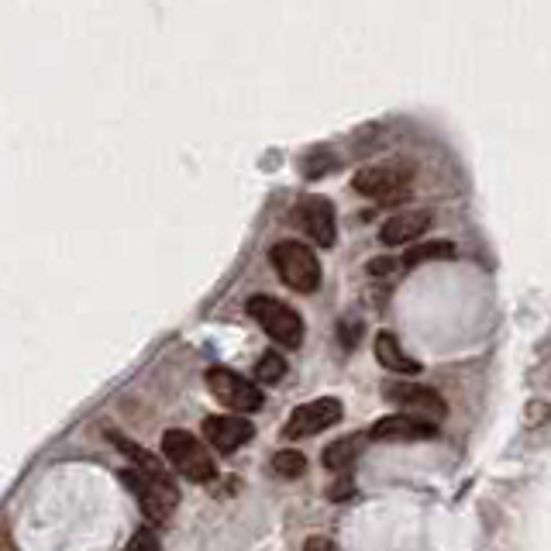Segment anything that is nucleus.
<instances>
[{"instance_id": "obj_2", "label": "nucleus", "mask_w": 551, "mask_h": 551, "mask_svg": "<svg viewBox=\"0 0 551 551\" xmlns=\"http://www.w3.org/2000/svg\"><path fill=\"white\" fill-rule=\"evenodd\" d=\"M162 455H166V462L173 465L183 479H190V483H211L217 476L214 455L207 452L204 441L193 438L190 431L173 428L162 434Z\"/></svg>"}, {"instance_id": "obj_20", "label": "nucleus", "mask_w": 551, "mask_h": 551, "mask_svg": "<svg viewBox=\"0 0 551 551\" xmlns=\"http://www.w3.org/2000/svg\"><path fill=\"white\" fill-rule=\"evenodd\" d=\"M393 266H397V262H393V259H372L366 269H369L372 276H390V273H393Z\"/></svg>"}, {"instance_id": "obj_10", "label": "nucleus", "mask_w": 551, "mask_h": 551, "mask_svg": "<svg viewBox=\"0 0 551 551\" xmlns=\"http://www.w3.org/2000/svg\"><path fill=\"white\" fill-rule=\"evenodd\" d=\"M200 431H204L207 445H211L214 452H221V455L238 452V448L248 445V441L255 438V424L248 421V417H242V414L207 417L204 428H200Z\"/></svg>"}, {"instance_id": "obj_11", "label": "nucleus", "mask_w": 551, "mask_h": 551, "mask_svg": "<svg viewBox=\"0 0 551 551\" xmlns=\"http://www.w3.org/2000/svg\"><path fill=\"white\" fill-rule=\"evenodd\" d=\"M386 400L397 403L400 410H410V417L424 414L431 417V421H441L445 417V400L438 397L434 390H428V386H417V383H397L386 390Z\"/></svg>"}, {"instance_id": "obj_9", "label": "nucleus", "mask_w": 551, "mask_h": 551, "mask_svg": "<svg viewBox=\"0 0 551 551\" xmlns=\"http://www.w3.org/2000/svg\"><path fill=\"white\" fill-rule=\"evenodd\" d=\"M431 438H438V424L410 414L379 417L369 428V441H383V445H410V441H431Z\"/></svg>"}, {"instance_id": "obj_3", "label": "nucleus", "mask_w": 551, "mask_h": 551, "mask_svg": "<svg viewBox=\"0 0 551 551\" xmlns=\"http://www.w3.org/2000/svg\"><path fill=\"white\" fill-rule=\"evenodd\" d=\"M248 314L259 321V328L266 331L276 345H283V348L304 345V317H300L293 307H286L283 300L259 293V297L248 300Z\"/></svg>"}, {"instance_id": "obj_6", "label": "nucleus", "mask_w": 551, "mask_h": 551, "mask_svg": "<svg viewBox=\"0 0 551 551\" xmlns=\"http://www.w3.org/2000/svg\"><path fill=\"white\" fill-rule=\"evenodd\" d=\"M207 390L217 403H224L228 410H242V414H252V410L262 407V390L259 383H248L238 372L214 366L207 369Z\"/></svg>"}, {"instance_id": "obj_4", "label": "nucleus", "mask_w": 551, "mask_h": 551, "mask_svg": "<svg viewBox=\"0 0 551 551\" xmlns=\"http://www.w3.org/2000/svg\"><path fill=\"white\" fill-rule=\"evenodd\" d=\"M269 259H273L279 279H283L290 290L314 293L317 286H321V262H317V255L310 252L307 245H300V242H279V245H273Z\"/></svg>"}, {"instance_id": "obj_12", "label": "nucleus", "mask_w": 551, "mask_h": 551, "mask_svg": "<svg viewBox=\"0 0 551 551\" xmlns=\"http://www.w3.org/2000/svg\"><path fill=\"white\" fill-rule=\"evenodd\" d=\"M428 228H431L428 211H403V214L386 217L383 228H379V242L383 245H414Z\"/></svg>"}, {"instance_id": "obj_21", "label": "nucleus", "mask_w": 551, "mask_h": 551, "mask_svg": "<svg viewBox=\"0 0 551 551\" xmlns=\"http://www.w3.org/2000/svg\"><path fill=\"white\" fill-rule=\"evenodd\" d=\"M304 551H335V545H331L328 538H307Z\"/></svg>"}, {"instance_id": "obj_19", "label": "nucleus", "mask_w": 551, "mask_h": 551, "mask_svg": "<svg viewBox=\"0 0 551 551\" xmlns=\"http://www.w3.org/2000/svg\"><path fill=\"white\" fill-rule=\"evenodd\" d=\"M124 551H159V538H155V531H149V527H142V531L131 534Z\"/></svg>"}, {"instance_id": "obj_17", "label": "nucleus", "mask_w": 551, "mask_h": 551, "mask_svg": "<svg viewBox=\"0 0 551 551\" xmlns=\"http://www.w3.org/2000/svg\"><path fill=\"white\" fill-rule=\"evenodd\" d=\"M273 469H276L283 479H297V476H304L307 459H304L300 452H293V448H283V452L273 455Z\"/></svg>"}, {"instance_id": "obj_5", "label": "nucleus", "mask_w": 551, "mask_h": 551, "mask_svg": "<svg viewBox=\"0 0 551 551\" xmlns=\"http://www.w3.org/2000/svg\"><path fill=\"white\" fill-rule=\"evenodd\" d=\"M121 483L131 490V496L138 500V507H142V514L149 517V521H166L176 510V503H180V490H176L169 476L162 479V476H145V472L138 469H124Z\"/></svg>"}, {"instance_id": "obj_13", "label": "nucleus", "mask_w": 551, "mask_h": 551, "mask_svg": "<svg viewBox=\"0 0 551 551\" xmlns=\"http://www.w3.org/2000/svg\"><path fill=\"white\" fill-rule=\"evenodd\" d=\"M376 362L383 369H390V372H397V376H421V362L417 359H410L407 352H403V345L397 341V335H390V331H379L376 335Z\"/></svg>"}, {"instance_id": "obj_7", "label": "nucleus", "mask_w": 551, "mask_h": 551, "mask_svg": "<svg viewBox=\"0 0 551 551\" xmlns=\"http://www.w3.org/2000/svg\"><path fill=\"white\" fill-rule=\"evenodd\" d=\"M341 417H345V407H341L338 397L310 400L290 414V421L283 424V438H310V434H321V431L335 428Z\"/></svg>"}, {"instance_id": "obj_15", "label": "nucleus", "mask_w": 551, "mask_h": 551, "mask_svg": "<svg viewBox=\"0 0 551 551\" xmlns=\"http://www.w3.org/2000/svg\"><path fill=\"white\" fill-rule=\"evenodd\" d=\"M455 242H417L410 245L407 252H403V266L414 269L421 266V262H434V259H455Z\"/></svg>"}, {"instance_id": "obj_18", "label": "nucleus", "mask_w": 551, "mask_h": 551, "mask_svg": "<svg viewBox=\"0 0 551 551\" xmlns=\"http://www.w3.org/2000/svg\"><path fill=\"white\" fill-rule=\"evenodd\" d=\"M286 376V359L283 355H262L259 359V366H255V379H259V383H279V379Z\"/></svg>"}, {"instance_id": "obj_16", "label": "nucleus", "mask_w": 551, "mask_h": 551, "mask_svg": "<svg viewBox=\"0 0 551 551\" xmlns=\"http://www.w3.org/2000/svg\"><path fill=\"white\" fill-rule=\"evenodd\" d=\"M111 441L121 448L124 455H128L131 462H135V469H138V472H145V476H162V479H166V469H162V462L155 459V455L145 452L142 445H131V441L124 438V434H118V431H111Z\"/></svg>"}, {"instance_id": "obj_8", "label": "nucleus", "mask_w": 551, "mask_h": 551, "mask_svg": "<svg viewBox=\"0 0 551 551\" xmlns=\"http://www.w3.org/2000/svg\"><path fill=\"white\" fill-rule=\"evenodd\" d=\"M293 224H300L321 248H331L338 238L335 204H331L328 197H317V193H307V197L297 200V207H293Z\"/></svg>"}, {"instance_id": "obj_14", "label": "nucleus", "mask_w": 551, "mask_h": 551, "mask_svg": "<svg viewBox=\"0 0 551 551\" xmlns=\"http://www.w3.org/2000/svg\"><path fill=\"white\" fill-rule=\"evenodd\" d=\"M366 441H369V434H348V438H335L321 452V462L328 465V469H335V472H345L348 465H355V459L362 455Z\"/></svg>"}, {"instance_id": "obj_1", "label": "nucleus", "mask_w": 551, "mask_h": 551, "mask_svg": "<svg viewBox=\"0 0 551 551\" xmlns=\"http://www.w3.org/2000/svg\"><path fill=\"white\" fill-rule=\"evenodd\" d=\"M417 166L407 159H386V162H372V166L359 169L352 176V190L362 197L376 200V204H403L410 197V186H414Z\"/></svg>"}]
</instances>
